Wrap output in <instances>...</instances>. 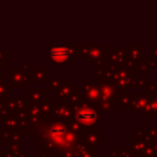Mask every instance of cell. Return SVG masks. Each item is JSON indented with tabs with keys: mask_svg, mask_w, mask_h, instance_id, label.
<instances>
[{
	"mask_svg": "<svg viewBox=\"0 0 157 157\" xmlns=\"http://www.w3.org/2000/svg\"><path fill=\"white\" fill-rule=\"evenodd\" d=\"M50 54L56 61H63V59L68 56L69 51L65 48H58V46H57V48H52V51L50 52Z\"/></svg>",
	"mask_w": 157,
	"mask_h": 157,
	"instance_id": "1",
	"label": "cell"
}]
</instances>
